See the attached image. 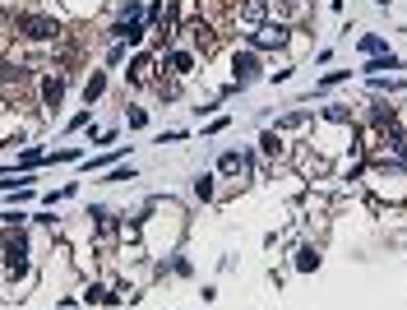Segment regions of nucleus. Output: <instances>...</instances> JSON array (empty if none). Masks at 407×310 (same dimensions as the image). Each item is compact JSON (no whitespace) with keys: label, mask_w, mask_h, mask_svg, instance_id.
Masks as SVG:
<instances>
[{"label":"nucleus","mask_w":407,"mask_h":310,"mask_svg":"<svg viewBox=\"0 0 407 310\" xmlns=\"http://www.w3.org/2000/svg\"><path fill=\"white\" fill-rule=\"evenodd\" d=\"M232 70H236V84L246 88V84H255V79H259V56H255V51H236Z\"/></svg>","instance_id":"4"},{"label":"nucleus","mask_w":407,"mask_h":310,"mask_svg":"<svg viewBox=\"0 0 407 310\" xmlns=\"http://www.w3.org/2000/svg\"><path fill=\"white\" fill-rule=\"evenodd\" d=\"M111 37H116V42H126V47H135V42L143 37V23H139V19H121V23L111 28Z\"/></svg>","instance_id":"6"},{"label":"nucleus","mask_w":407,"mask_h":310,"mask_svg":"<svg viewBox=\"0 0 407 310\" xmlns=\"http://www.w3.org/2000/svg\"><path fill=\"white\" fill-rule=\"evenodd\" d=\"M162 61L172 65L176 75H190V70H195V56H190V51H181V47H172L167 56H162Z\"/></svg>","instance_id":"8"},{"label":"nucleus","mask_w":407,"mask_h":310,"mask_svg":"<svg viewBox=\"0 0 407 310\" xmlns=\"http://www.w3.org/2000/svg\"><path fill=\"white\" fill-rule=\"evenodd\" d=\"M361 56H384V37H375V32H361Z\"/></svg>","instance_id":"11"},{"label":"nucleus","mask_w":407,"mask_h":310,"mask_svg":"<svg viewBox=\"0 0 407 310\" xmlns=\"http://www.w3.org/2000/svg\"><path fill=\"white\" fill-rule=\"evenodd\" d=\"M126 75H130V84H153V79H157V61H153V56H135Z\"/></svg>","instance_id":"5"},{"label":"nucleus","mask_w":407,"mask_h":310,"mask_svg":"<svg viewBox=\"0 0 407 310\" xmlns=\"http://www.w3.org/2000/svg\"><path fill=\"white\" fill-rule=\"evenodd\" d=\"M375 5H389V0H375Z\"/></svg>","instance_id":"21"},{"label":"nucleus","mask_w":407,"mask_h":310,"mask_svg":"<svg viewBox=\"0 0 407 310\" xmlns=\"http://www.w3.org/2000/svg\"><path fill=\"white\" fill-rule=\"evenodd\" d=\"M79 301H83V306H107V301H116V292H107V287H97V282H93Z\"/></svg>","instance_id":"9"},{"label":"nucleus","mask_w":407,"mask_h":310,"mask_svg":"<svg viewBox=\"0 0 407 310\" xmlns=\"http://www.w3.org/2000/svg\"><path fill=\"white\" fill-rule=\"evenodd\" d=\"M42 97H47V107H61L65 84H61V79H47V84H42Z\"/></svg>","instance_id":"13"},{"label":"nucleus","mask_w":407,"mask_h":310,"mask_svg":"<svg viewBox=\"0 0 407 310\" xmlns=\"http://www.w3.org/2000/svg\"><path fill=\"white\" fill-rule=\"evenodd\" d=\"M19 28L28 32L32 42H51V37L61 32V23H56V19H47V14H23V19H19Z\"/></svg>","instance_id":"2"},{"label":"nucleus","mask_w":407,"mask_h":310,"mask_svg":"<svg viewBox=\"0 0 407 310\" xmlns=\"http://www.w3.org/2000/svg\"><path fill=\"white\" fill-rule=\"evenodd\" d=\"M195 195H199V200H213V176H199V181H195Z\"/></svg>","instance_id":"16"},{"label":"nucleus","mask_w":407,"mask_h":310,"mask_svg":"<svg viewBox=\"0 0 407 310\" xmlns=\"http://www.w3.org/2000/svg\"><path fill=\"white\" fill-rule=\"evenodd\" d=\"M338 79H347V70H329V75L319 79V88H333V84H338Z\"/></svg>","instance_id":"18"},{"label":"nucleus","mask_w":407,"mask_h":310,"mask_svg":"<svg viewBox=\"0 0 407 310\" xmlns=\"http://www.w3.org/2000/svg\"><path fill=\"white\" fill-rule=\"evenodd\" d=\"M403 153H407V144H403Z\"/></svg>","instance_id":"22"},{"label":"nucleus","mask_w":407,"mask_h":310,"mask_svg":"<svg viewBox=\"0 0 407 310\" xmlns=\"http://www.w3.org/2000/svg\"><path fill=\"white\" fill-rule=\"evenodd\" d=\"M324 116H329L333 125H347V121H352V111H347V107H338V102H333V107H324Z\"/></svg>","instance_id":"15"},{"label":"nucleus","mask_w":407,"mask_h":310,"mask_svg":"<svg viewBox=\"0 0 407 310\" xmlns=\"http://www.w3.org/2000/svg\"><path fill=\"white\" fill-rule=\"evenodd\" d=\"M157 93H162V97H181V84H176V79H162Z\"/></svg>","instance_id":"17"},{"label":"nucleus","mask_w":407,"mask_h":310,"mask_svg":"<svg viewBox=\"0 0 407 310\" xmlns=\"http://www.w3.org/2000/svg\"><path fill=\"white\" fill-rule=\"evenodd\" d=\"M5 264H10V273H23V269H28V241H23V232L5 241Z\"/></svg>","instance_id":"3"},{"label":"nucleus","mask_w":407,"mask_h":310,"mask_svg":"<svg viewBox=\"0 0 407 310\" xmlns=\"http://www.w3.org/2000/svg\"><path fill=\"white\" fill-rule=\"evenodd\" d=\"M315 264H319V255H315L310 246H306V250H297V269H301V273H310Z\"/></svg>","instance_id":"14"},{"label":"nucleus","mask_w":407,"mask_h":310,"mask_svg":"<svg viewBox=\"0 0 407 310\" xmlns=\"http://www.w3.org/2000/svg\"><path fill=\"white\" fill-rule=\"evenodd\" d=\"M250 42H255V51H273V47H282V42H287V23H282V19H264V23H255Z\"/></svg>","instance_id":"1"},{"label":"nucleus","mask_w":407,"mask_h":310,"mask_svg":"<svg viewBox=\"0 0 407 310\" xmlns=\"http://www.w3.org/2000/svg\"><path fill=\"white\" fill-rule=\"evenodd\" d=\"M102 88H107V75H93V79H88V84H83V102L93 107L97 97H102Z\"/></svg>","instance_id":"12"},{"label":"nucleus","mask_w":407,"mask_h":310,"mask_svg":"<svg viewBox=\"0 0 407 310\" xmlns=\"http://www.w3.org/2000/svg\"><path fill=\"white\" fill-rule=\"evenodd\" d=\"M246 167H250L246 153H222L218 157V171H222V176H246Z\"/></svg>","instance_id":"7"},{"label":"nucleus","mask_w":407,"mask_h":310,"mask_svg":"<svg viewBox=\"0 0 407 310\" xmlns=\"http://www.w3.org/2000/svg\"><path fill=\"white\" fill-rule=\"evenodd\" d=\"M107 181H135V171H130V167H116V171H107Z\"/></svg>","instance_id":"20"},{"label":"nucleus","mask_w":407,"mask_h":310,"mask_svg":"<svg viewBox=\"0 0 407 310\" xmlns=\"http://www.w3.org/2000/svg\"><path fill=\"white\" fill-rule=\"evenodd\" d=\"M366 70H370V75H379V70H403V61H398V56H370V61H366Z\"/></svg>","instance_id":"10"},{"label":"nucleus","mask_w":407,"mask_h":310,"mask_svg":"<svg viewBox=\"0 0 407 310\" xmlns=\"http://www.w3.org/2000/svg\"><path fill=\"white\" fill-rule=\"evenodd\" d=\"M37 162H42V153H37V148H28V153L19 157V167H37Z\"/></svg>","instance_id":"19"}]
</instances>
